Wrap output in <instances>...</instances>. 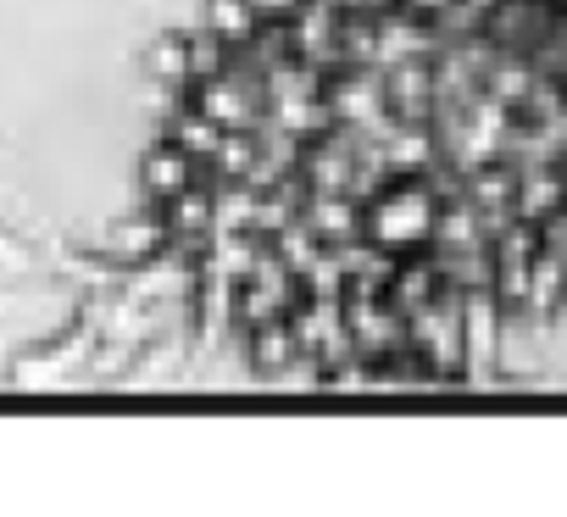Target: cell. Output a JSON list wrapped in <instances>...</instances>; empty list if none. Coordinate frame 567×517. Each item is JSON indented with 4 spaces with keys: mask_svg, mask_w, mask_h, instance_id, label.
Segmentation results:
<instances>
[{
    "mask_svg": "<svg viewBox=\"0 0 567 517\" xmlns=\"http://www.w3.org/2000/svg\"><path fill=\"white\" fill-rule=\"evenodd\" d=\"M140 217L256 379L478 373L567 312V0H228L156 101Z\"/></svg>",
    "mask_w": 567,
    "mask_h": 517,
    "instance_id": "obj_1",
    "label": "cell"
}]
</instances>
